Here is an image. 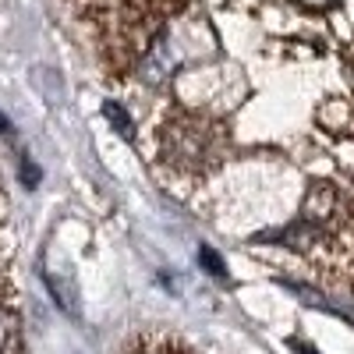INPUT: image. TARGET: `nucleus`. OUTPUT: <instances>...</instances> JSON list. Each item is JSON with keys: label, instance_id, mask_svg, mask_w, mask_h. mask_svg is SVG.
Here are the masks:
<instances>
[{"label": "nucleus", "instance_id": "2", "mask_svg": "<svg viewBox=\"0 0 354 354\" xmlns=\"http://www.w3.org/2000/svg\"><path fill=\"white\" fill-rule=\"evenodd\" d=\"M100 39L106 64H135L177 0H71Z\"/></svg>", "mask_w": 354, "mask_h": 354}, {"label": "nucleus", "instance_id": "3", "mask_svg": "<svg viewBox=\"0 0 354 354\" xmlns=\"http://www.w3.org/2000/svg\"><path fill=\"white\" fill-rule=\"evenodd\" d=\"M156 160L174 177H202L209 174L223 149V128L205 113L174 117L156 131Z\"/></svg>", "mask_w": 354, "mask_h": 354}, {"label": "nucleus", "instance_id": "8", "mask_svg": "<svg viewBox=\"0 0 354 354\" xmlns=\"http://www.w3.org/2000/svg\"><path fill=\"white\" fill-rule=\"evenodd\" d=\"M290 347H294V354H315V351H312L308 344H301V340H294Z\"/></svg>", "mask_w": 354, "mask_h": 354}, {"label": "nucleus", "instance_id": "1", "mask_svg": "<svg viewBox=\"0 0 354 354\" xmlns=\"http://www.w3.org/2000/svg\"><path fill=\"white\" fill-rule=\"evenodd\" d=\"M280 241L315 262L326 277L354 280V195L330 181L312 185L301 216Z\"/></svg>", "mask_w": 354, "mask_h": 354}, {"label": "nucleus", "instance_id": "4", "mask_svg": "<svg viewBox=\"0 0 354 354\" xmlns=\"http://www.w3.org/2000/svg\"><path fill=\"white\" fill-rule=\"evenodd\" d=\"M21 344V330H18V315L0 308V354H18Z\"/></svg>", "mask_w": 354, "mask_h": 354}, {"label": "nucleus", "instance_id": "7", "mask_svg": "<svg viewBox=\"0 0 354 354\" xmlns=\"http://www.w3.org/2000/svg\"><path fill=\"white\" fill-rule=\"evenodd\" d=\"M202 255V266H205V273H213V277H227V266H223V259L213 252V248H202L198 252Z\"/></svg>", "mask_w": 354, "mask_h": 354}, {"label": "nucleus", "instance_id": "5", "mask_svg": "<svg viewBox=\"0 0 354 354\" xmlns=\"http://www.w3.org/2000/svg\"><path fill=\"white\" fill-rule=\"evenodd\" d=\"M128 354H195V351L174 344V340H142V344H138L135 351H128Z\"/></svg>", "mask_w": 354, "mask_h": 354}, {"label": "nucleus", "instance_id": "6", "mask_svg": "<svg viewBox=\"0 0 354 354\" xmlns=\"http://www.w3.org/2000/svg\"><path fill=\"white\" fill-rule=\"evenodd\" d=\"M103 113H106V121L121 131V138H128V142L135 138V128H131V121H128V113L117 106V103H103Z\"/></svg>", "mask_w": 354, "mask_h": 354}]
</instances>
